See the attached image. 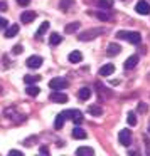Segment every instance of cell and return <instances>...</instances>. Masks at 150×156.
Here are the masks:
<instances>
[{
  "label": "cell",
  "instance_id": "obj_16",
  "mask_svg": "<svg viewBox=\"0 0 150 156\" xmlns=\"http://www.w3.org/2000/svg\"><path fill=\"white\" fill-rule=\"evenodd\" d=\"M76 154L78 156H93L95 151H93L91 148H88V146H81V148L76 149Z\"/></svg>",
  "mask_w": 150,
  "mask_h": 156
},
{
  "label": "cell",
  "instance_id": "obj_4",
  "mask_svg": "<svg viewBox=\"0 0 150 156\" xmlns=\"http://www.w3.org/2000/svg\"><path fill=\"white\" fill-rule=\"evenodd\" d=\"M66 118H69L74 124H81L83 122V112L81 111H76V109H69V111H64Z\"/></svg>",
  "mask_w": 150,
  "mask_h": 156
},
{
  "label": "cell",
  "instance_id": "obj_35",
  "mask_svg": "<svg viewBox=\"0 0 150 156\" xmlns=\"http://www.w3.org/2000/svg\"><path fill=\"white\" fill-rule=\"evenodd\" d=\"M10 154H22V153L19 151V149H12V151H10Z\"/></svg>",
  "mask_w": 150,
  "mask_h": 156
},
{
  "label": "cell",
  "instance_id": "obj_27",
  "mask_svg": "<svg viewBox=\"0 0 150 156\" xmlns=\"http://www.w3.org/2000/svg\"><path fill=\"white\" fill-rule=\"evenodd\" d=\"M126 121H128V124L135 126V124H137V118H135V112H130V114H128V118H126Z\"/></svg>",
  "mask_w": 150,
  "mask_h": 156
},
{
  "label": "cell",
  "instance_id": "obj_28",
  "mask_svg": "<svg viewBox=\"0 0 150 156\" xmlns=\"http://www.w3.org/2000/svg\"><path fill=\"white\" fill-rule=\"evenodd\" d=\"M12 52H14L15 55H19V54H22V45L21 44H17V45H14V49H12Z\"/></svg>",
  "mask_w": 150,
  "mask_h": 156
},
{
  "label": "cell",
  "instance_id": "obj_23",
  "mask_svg": "<svg viewBox=\"0 0 150 156\" xmlns=\"http://www.w3.org/2000/svg\"><path fill=\"white\" fill-rule=\"evenodd\" d=\"M25 92H27L29 96H32V98H36V96L41 92V89L37 87V86H34V84H29L27 86V89H25Z\"/></svg>",
  "mask_w": 150,
  "mask_h": 156
},
{
  "label": "cell",
  "instance_id": "obj_31",
  "mask_svg": "<svg viewBox=\"0 0 150 156\" xmlns=\"http://www.w3.org/2000/svg\"><path fill=\"white\" fill-rule=\"evenodd\" d=\"M7 24H9V22L5 20L4 17H0V29H5V27H7Z\"/></svg>",
  "mask_w": 150,
  "mask_h": 156
},
{
  "label": "cell",
  "instance_id": "obj_29",
  "mask_svg": "<svg viewBox=\"0 0 150 156\" xmlns=\"http://www.w3.org/2000/svg\"><path fill=\"white\" fill-rule=\"evenodd\" d=\"M69 4H71V0H61V10H68Z\"/></svg>",
  "mask_w": 150,
  "mask_h": 156
},
{
  "label": "cell",
  "instance_id": "obj_24",
  "mask_svg": "<svg viewBox=\"0 0 150 156\" xmlns=\"http://www.w3.org/2000/svg\"><path fill=\"white\" fill-rule=\"evenodd\" d=\"M39 79H41V76H24V82L25 84H34V82H39Z\"/></svg>",
  "mask_w": 150,
  "mask_h": 156
},
{
  "label": "cell",
  "instance_id": "obj_9",
  "mask_svg": "<svg viewBox=\"0 0 150 156\" xmlns=\"http://www.w3.org/2000/svg\"><path fill=\"white\" fill-rule=\"evenodd\" d=\"M34 19H36L34 10H24L21 14V20L24 22V24H31V22H34Z\"/></svg>",
  "mask_w": 150,
  "mask_h": 156
},
{
  "label": "cell",
  "instance_id": "obj_30",
  "mask_svg": "<svg viewBox=\"0 0 150 156\" xmlns=\"http://www.w3.org/2000/svg\"><path fill=\"white\" fill-rule=\"evenodd\" d=\"M29 2H31V0H17V4L21 5V7H27Z\"/></svg>",
  "mask_w": 150,
  "mask_h": 156
},
{
  "label": "cell",
  "instance_id": "obj_10",
  "mask_svg": "<svg viewBox=\"0 0 150 156\" xmlns=\"http://www.w3.org/2000/svg\"><path fill=\"white\" fill-rule=\"evenodd\" d=\"M113 72H115V66H113V64H105V66H101V67H99L98 74L103 76V77H106V76H111Z\"/></svg>",
  "mask_w": 150,
  "mask_h": 156
},
{
  "label": "cell",
  "instance_id": "obj_1",
  "mask_svg": "<svg viewBox=\"0 0 150 156\" xmlns=\"http://www.w3.org/2000/svg\"><path fill=\"white\" fill-rule=\"evenodd\" d=\"M116 39H122V41H126L130 44L138 45L142 42V34L137 30H118L116 32Z\"/></svg>",
  "mask_w": 150,
  "mask_h": 156
},
{
  "label": "cell",
  "instance_id": "obj_34",
  "mask_svg": "<svg viewBox=\"0 0 150 156\" xmlns=\"http://www.w3.org/2000/svg\"><path fill=\"white\" fill-rule=\"evenodd\" d=\"M138 111H142V112L147 111V104H140V106H138Z\"/></svg>",
  "mask_w": 150,
  "mask_h": 156
},
{
  "label": "cell",
  "instance_id": "obj_3",
  "mask_svg": "<svg viewBox=\"0 0 150 156\" xmlns=\"http://www.w3.org/2000/svg\"><path fill=\"white\" fill-rule=\"evenodd\" d=\"M69 86V82L66 81L64 77H54L49 81V87L52 89V91H61V89H66Z\"/></svg>",
  "mask_w": 150,
  "mask_h": 156
},
{
  "label": "cell",
  "instance_id": "obj_20",
  "mask_svg": "<svg viewBox=\"0 0 150 156\" xmlns=\"http://www.w3.org/2000/svg\"><path fill=\"white\" fill-rule=\"evenodd\" d=\"M73 138H76V139H86V133L83 131L79 126H76V128L73 129Z\"/></svg>",
  "mask_w": 150,
  "mask_h": 156
},
{
  "label": "cell",
  "instance_id": "obj_6",
  "mask_svg": "<svg viewBox=\"0 0 150 156\" xmlns=\"http://www.w3.org/2000/svg\"><path fill=\"white\" fill-rule=\"evenodd\" d=\"M118 141L122 143L123 146H128L132 143V131L130 129H122L118 133Z\"/></svg>",
  "mask_w": 150,
  "mask_h": 156
},
{
  "label": "cell",
  "instance_id": "obj_7",
  "mask_svg": "<svg viewBox=\"0 0 150 156\" xmlns=\"http://www.w3.org/2000/svg\"><path fill=\"white\" fill-rule=\"evenodd\" d=\"M135 10H137V14H140V15H148L150 14V4L145 2V0H140V2H137Z\"/></svg>",
  "mask_w": 150,
  "mask_h": 156
},
{
  "label": "cell",
  "instance_id": "obj_21",
  "mask_svg": "<svg viewBox=\"0 0 150 156\" xmlns=\"http://www.w3.org/2000/svg\"><path fill=\"white\" fill-rule=\"evenodd\" d=\"M78 29H79V22H71L64 27V32L66 34H73V32H78Z\"/></svg>",
  "mask_w": 150,
  "mask_h": 156
},
{
  "label": "cell",
  "instance_id": "obj_19",
  "mask_svg": "<svg viewBox=\"0 0 150 156\" xmlns=\"http://www.w3.org/2000/svg\"><path fill=\"white\" fill-rule=\"evenodd\" d=\"M61 41H62V35H59L58 32H52L51 37H49V44H51V45H59V44H61Z\"/></svg>",
  "mask_w": 150,
  "mask_h": 156
},
{
  "label": "cell",
  "instance_id": "obj_18",
  "mask_svg": "<svg viewBox=\"0 0 150 156\" xmlns=\"http://www.w3.org/2000/svg\"><path fill=\"white\" fill-rule=\"evenodd\" d=\"M88 112L91 116H101L103 114V109H101V106H98V104H91L88 108Z\"/></svg>",
  "mask_w": 150,
  "mask_h": 156
},
{
  "label": "cell",
  "instance_id": "obj_36",
  "mask_svg": "<svg viewBox=\"0 0 150 156\" xmlns=\"http://www.w3.org/2000/svg\"><path fill=\"white\" fill-rule=\"evenodd\" d=\"M148 133H150V128H148Z\"/></svg>",
  "mask_w": 150,
  "mask_h": 156
},
{
  "label": "cell",
  "instance_id": "obj_14",
  "mask_svg": "<svg viewBox=\"0 0 150 156\" xmlns=\"http://www.w3.org/2000/svg\"><path fill=\"white\" fill-rule=\"evenodd\" d=\"M66 119H68V118H66V114H64V112H59V114L56 116V122H54V128H56V129H61L62 126H64Z\"/></svg>",
  "mask_w": 150,
  "mask_h": 156
},
{
  "label": "cell",
  "instance_id": "obj_32",
  "mask_svg": "<svg viewBox=\"0 0 150 156\" xmlns=\"http://www.w3.org/2000/svg\"><path fill=\"white\" fill-rule=\"evenodd\" d=\"M7 10V4L5 2H0V12H5Z\"/></svg>",
  "mask_w": 150,
  "mask_h": 156
},
{
  "label": "cell",
  "instance_id": "obj_12",
  "mask_svg": "<svg viewBox=\"0 0 150 156\" xmlns=\"http://www.w3.org/2000/svg\"><path fill=\"white\" fill-rule=\"evenodd\" d=\"M120 51H122V47H120L118 44H115V42H111V44H108V49H106V55H110V57H113V55H118Z\"/></svg>",
  "mask_w": 150,
  "mask_h": 156
},
{
  "label": "cell",
  "instance_id": "obj_8",
  "mask_svg": "<svg viewBox=\"0 0 150 156\" xmlns=\"http://www.w3.org/2000/svg\"><path fill=\"white\" fill-rule=\"evenodd\" d=\"M42 66V57L41 55H31L27 59V67L29 69H39Z\"/></svg>",
  "mask_w": 150,
  "mask_h": 156
},
{
  "label": "cell",
  "instance_id": "obj_17",
  "mask_svg": "<svg viewBox=\"0 0 150 156\" xmlns=\"http://www.w3.org/2000/svg\"><path fill=\"white\" fill-rule=\"evenodd\" d=\"M19 34V25L17 24H14V25H10V27L5 30V37L7 39H12V37H15V35Z\"/></svg>",
  "mask_w": 150,
  "mask_h": 156
},
{
  "label": "cell",
  "instance_id": "obj_5",
  "mask_svg": "<svg viewBox=\"0 0 150 156\" xmlns=\"http://www.w3.org/2000/svg\"><path fill=\"white\" fill-rule=\"evenodd\" d=\"M49 99H51L52 102L62 104V102H68V94H64V92H61V91H52L51 94H49Z\"/></svg>",
  "mask_w": 150,
  "mask_h": 156
},
{
  "label": "cell",
  "instance_id": "obj_26",
  "mask_svg": "<svg viewBox=\"0 0 150 156\" xmlns=\"http://www.w3.org/2000/svg\"><path fill=\"white\" fill-rule=\"evenodd\" d=\"M96 15H98V19H99V20H103V22H108L110 19H111L108 14H106V12H98Z\"/></svg>",
  "mask_w": 150,
  "mask_h": 156
},
{
  "label": "cell",
  "instance_id": "obj_11",
  "mask_svg": "<svg viewBox=\"0 0 150 156\" xmlns=\"http://www.w3.org/2000/svg\"><path fill=\"white\" fill-rule=\"evenodd\" d=\"M137 62H138V55H137V54H133V55H130V57L125 61L123 67H125L126 71H130V69H133V67L137 66Z\"/></svg>",
  "mask_w": 150,
  "mask_h": 156
},
{
  "label": "cell",
  "instance_id": "obj_22",
  "mask_svg": "<svg viewBox=\"0 0 150 156\" xmlns=\"http://www.w3.org/2000/svg\"><path fill=\"white\" fill-rule=\"evenodd\" d=\"M47 29H49V22H42L41 24V27L37 29V32H36V37H39L41 39L42 35L46 34V32H47Z\"/></svg>",
  "mask_w": 150,
  "mask_h": 156
},
{
  "label": "cell",
  "instance_id": "obj_15",
  "mask_svg": "<svg viewBox=\"0 0 150 156\" xmlns=\"http://www.w3.org/2000/svg\"><path fill=\"white\" fill-rule=\"evenodd\" d=\"M69 62H73V64H78V62L83 61V54L79 51H73L71 54H69Z\"/></svg>",
  "mask_w": 150,
  "mask_h": 156
},
{
  "label": "cell",
  "instance_id": "obj_13",
  "mask_svg": "<svg viewBox=\"0 0 150 156\" xmlns=\"http://www.w3.org/2000/svg\"><path fill=\"white\" fill-rule=\"evenodd\" d=\"M78 98L81 99V101H88V99L91 98V89L89 87H81L78 91Z\"/></svg>",
  "mask_w": 150,
  "mask_h": 156
},
{
  "label": "cell",
  "instance_id": "obj_33",
  "mask_svg": "<svg viewBox=\"0 0 150 156\" xmlns=\"http://www.w3.org/2000/svg\"><path fill=\"white\" fill-rule=\"evenodd\" d=\"M39 151H41V153H42V154H49V149H47V148H46V146H42V148H41V149H39Z\"/></svg>",
  "mask_w": 150,
  "mask_h": 156
},
{
  "label": "cell",
  "instance_id": "obj_25",
  "mask_svg": "<svg viewBox=\"0 0 150 156\" xmlns=\"http://www.w3.org/2000/svg\"><path fill=\"white\" fill-rule=\"evenodd\" d=\"M98 5L101 9H111L113 7V2H111V0H98Z\"/></svg>",
  "mask_w": 150,
  "mask_h": 156
},
{
  "label": "cell",
  "instance_id": "obj_2",
  "mask_svg": "<svg viewBox=\"0 0 150 156\" xmlns=\"http://www.w3.org/2000/svg\"><path fill=\"white\" fill-rule=\"evenodd\" d=\"M103 34H105V29L96 27V29H89V30L81 32V34L78 35V39H79L81 42H88V41H91V39H96L98 35H103Z\"/></svg>",
  "mask_w": 150,
  "mask_h": 156
}]
</instances>
